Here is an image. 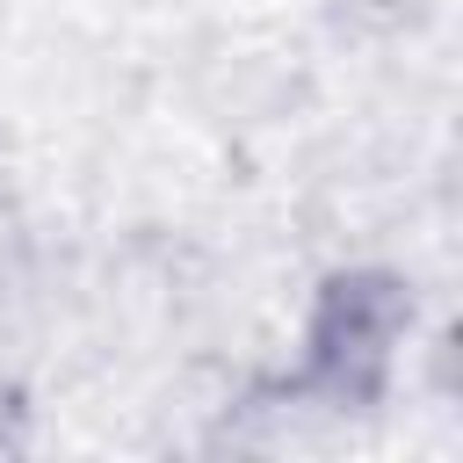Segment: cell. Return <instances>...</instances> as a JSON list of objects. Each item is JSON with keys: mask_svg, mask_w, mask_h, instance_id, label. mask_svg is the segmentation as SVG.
<instances>
[{"mask_svg": "<svg viewBox=\"0 0 463 463\" xmlns=\"http://www.w3.org/2000/svg\"><path fill=\"white\" fill-rule=\"evenodd\" d=\"M405 289L398 275H333L318 289L311 333H304V391H318L326 405H369L383 391L391 347L405 333Z\"/></svg>", "mask_w": 463, "mask_h": 463, "instance_id": "cell-1", "label": "cell"}]
</instances>
